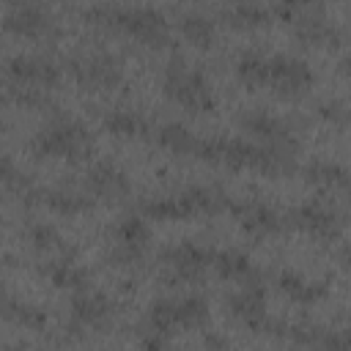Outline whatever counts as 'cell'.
<instances>
[{
  "label": "cell",
  "mask_w": 351,
  "mask_h": 351,
  "mask_svg": "<svg viewBox=\"0 0 351 351\" xmlns=\"http://www.w3.org/2000/svg\"><path fill=\"white\" fill-rule=\"evenodd\" d=\"M71 313L77 318V324L82 326H99L110 318L112 313V304L107 296L96 293V291H82L74 296V304H71Z\"/></svg>",
  "instance_id": "13"
},
{
  "label": "cell",
  "mask_w": 351,
  "mask_h": 351,
  "mask_svg": "<svg viewBox=\"0 0 351 351\" xmlns=\"http://www.w3.org/2000/svg\"><path fill=\"white\" fill-rule=\"evenodd\" d=\"M96 14H104L110 25L151 47H162L167 41V22L154 8H96Z\"/></svg>",
  "instance_id": "4"
},
{
  "label": "cell",
  "mask_w": 351,
  "mask_h": 351,
  "mask_svg": "<svg viewBox=\"0 0 351 351\" xmlns=\"http://www.w3.org/2000/svg\"><path fill=\"white\" fill-rule=\"evenodd\" d=\"M239 77L247 82V85H255V88H263V77H266V58L261 55H247L239 60Z\"/></svg>",
  "instance_id": "26"
},
{
  "label": "cell",
  "mask_w": 351,
  "mask_h": 351,
  "mask_svg": "<svg viewBox=\"0 0 351 351\" xmlns=\"http://www.w3.org/2000/svg\"><path fill=\"white\" fill-rule=\"evenodd\" d=\"M236 217H239L241 228L250 230V233H255V236H269V233H277L282 228V219L269 206L255 203V200L236 206Z\"/></svg>",
  "instance_id": "11"
},
{
  "label": "cell",
  "mask_w": 351,
  "mask_h": 351,
  "mask_svg": "<svg viewBox=\"0 0 351 351\" xmlns=\"http://www.w3.org/2000/svg\"><path fill=\"white\" fill-rule=\"evenodd\" d=\"M343 71H346V74H351V58H346V60H343Z\"/></svg>",
  "instance_id": "30"
},
{
  "label": "cell",
  "mask_w": 351,
  "mask_h": 351,
  "mask_svg": "<svg viewBox=\"0 0 351 351\" xmlns=\"http://www.w3.org/2000/svg\"><path fill=\"white\" fill-rule=\"evenodd\" d=\"M88 189H90V195H96L101 200H121L129 195V181L115 165L99 162L88 173Z\"/></svg>",
  "instance_id": "10"
},
{
  "label": "cell",
  "mask_w": 351,
  "mask_h": 351,
  "mask_svg": "<svg viewBox=\"0 0 351 351\" xmlns=\"http://www.w3.org/2000/svg\"><path fill=\"white\" fill-rule=\"evenodd\" d=\"M165 93L181 104L184 110L189 112H208L214 107V93L208 88V82L203 80V74L192 71L186 63L181 60H173L167 66V74H165Z\"/></svg>",
  "instance_id": "3"
},
{
  "label": "cell",
  "mask_w": 351,
  "mask_h": 351,
  "mask_svg": "<svg viewBox=\"0 0 351 351\" xmlns=\"http://www.w3.org/2000/svg\"><path fill=\"white\" fill-rule=\"evenodd\" d=\"M230 310H233V315H239L241 321H247L252 326L263 324V291L255 282L241 285V291L230 296Z\"/></svg>",
  "instance_id": "14"
},
{
  "label": "cell",
  "mask_w": 351,
  "mask_h": 351,
  "mask_svg": "<svg viewBox=\"0 0 351 351\" xmlns=\"http://www.w3.org/2000/svg\"><path fill=\"white\" fill-rule=\"evenodd\" d=\"M230 16L236 25H261L266 19V8L261 5H236L230 8Z\"/></svg>",
  "instance_id": "27"
},
{
  "label": "cell",
  "mask_w": 351,
  "mask_h": 351,
  "mask_svg": "<svg viewBox=\"0 0 351 351\" xmlns=\"http://www.w3.org/2000/svg\"><path fill=\"white\" fill-rule=\"evenodd\" d=\"M310 82H313V71L307 69L304 60L291 58V55L266 58L263 88H271V90H277L282 96H293V93H302Z\"/></svg>",
  "instance_id": "5"
},
{
  "label": "cell",
  "mask_w": 351,
  "mask_h": 351,
  "mask_svg": "<svg viewBox=\"0 0 351 351\" xmlns=\"http://www.w3.org/2000/svg\"><path fill=\"white\" fill-rule=\"evenodd\" d=\"M74 77L88 88H112L121 82V66L110 55H88L74 60Z\"/></svg>",
  "instance_id": "8"
},
{
  "label": "cell",
  "mask_w": 351,
  "mask_h": 351,
  "mask_svg": "<svg viewBox=\"0 0 351 351\" xmlns=\"http://www.w3.org/2000/svg\"><path fill=\"white\" fill-rule=\"evenodd\" d=\"M5 74L16 88H27V90H47L52 85H58V80H60V71L55 63H49L44 58H33V55L8 58Z\"/></svg>",
  "instance_id": "6"
},
{
  "label": "cell",
  "mask_w": 351,
  "mask_h": 351,
  "mask_svg": "<svg viewBox=\"0 0 351 351\" xmlns=\"http://www.w3.org/2000/svg\"><path fill=\"white\" fill-rule=\"evenodd\" d=\"M44 203L60 214H77V211H85L90 206L88 197L77 195V192H69V189H49V192H41Z\"/></svg>",
  "instance_id": "24"
},
{
  "label": "cell",
  "mask_w": 351,
  "mask_h": 351,
  "mask_svg": "<svg viewBox=\"0 0 351 351\" xmlns=\"http://www.w3.org/2000/svg\"><path fill=\"white\" fill-rule=\"evenodd\" d=\"M307 178L329 186V189H351V170L335 165V162H310L307 165Z\"/></svg>",
  "instance_id": "17"
},
{
  "label": "cell",
  "mask_w": 351,
  "mask_h": 351,
  "mask_svg": "<svg viewBox=\"0 0 351 351\" xmlns=\"http://www.w3.org/2000/svg\"><path fill=\"white\" fill-rule=\"evenodd\" d=\"M211 263H214L217 274L225 277V280H239V282L247 285L250 277H252V266H250L247 255H241V252H236V250H222V252H217V255L211 258Z\"/></svg>",
  "instance_id": "16"
},
{
  "label": "cell",
  "mask_w": 351,
  "mask_h": 351,
  "mask_svg": "<svg viewBox=\"0 0 351 351\" xmlns=\"http://www.w3.org/2000/svg\"><path fill=\"white\" fill-rule=\"evenodd\" d=\"M176 321L178 329H195L208 321V304L203 296H186L176 302Z\"/></svg>",
  "instance_id": "19"
},
{
  "label": "cell",
  "mask_w": 351,
  "mask_h": 351,
  "mask_svg": "<svg viewBox=\"0 0 351 351\" xmlns=\"http://www.w3.org/2000/svg\"><path fill=\"white\" fill-rule=\"evenodd\" d=\"M49 27V16L38 5H11L5 14V30L19 36H41Z\"/></svg>",
  "instance_id": "12"
},
{
  "label": "cell",
  "mask_w": 351,
  "mask_h": 351,
  "mask_svg": "<svg viewBox=\"0 0 351 351\" xmlns=\"http://www.w3.org/2000/svg\"><path fill=\"white\" fill-rule=\"evenodd\" d=\"M159 143L165 148H170L173 154H197V145H200V137H195L186 126L181 123H165L159 129Z\"/></svg>",
  "instance_id": "18"
},
{
  "label": "cell",
  "mask_w": 351,
  "mask_h": 351,
  "mask_svg": "<svg viewBox=\"0 0 351 351\" xmlns=\"http://www.w3.org/2000/svg\"><path fill=\"white\" fill-rule=\"evenodd\" d=\"M225 206H228V200L222 192L206 189V186H192L186 192L145 203V211L154 219H186L192 214H219Z\"/></svg>",
  "instance_id": "1"
},
{
  "label": "cell",
  "mask_w": 351,
  "mask_h": 351,
  "mask_svg": "<svg viewBox=\"0 0 351 351\" xmlns=\"http://www.w3.org/2000/svg\"><path fill=\"white\" fill-rule=\"evenodd\" d=\"M162 263L167 266L173 280L192 282L203 274V269L211 263V258L206 250H200L195 244H178V247H170L162 252Z\"/></svg>",
  "instance_id": "7"
},
{
  "label": "cell",
  "mask_w": 351,
  "mask_h": 351,
  "mask_svg": "<svg viewBox=\"0 0 351 351\" xmlns=\"http://www.w3.org/2000/svg\"><path fill=\"white\" fill-rule=\"evenodd\" d=\"M30 241H33L36 250H52V247H58L60 236H58L55 228H49V225H36V228L30 230Z\"/></svg>",
  "instance_id": "28"
},
{
  "label": "cell",
  "mask_w": 351,
  "mask_h": 351,
  "mask_svg": "<svg viewBox=\"0 0 351 351\" xmlns=\"http://www.w3.org/2000/svg\"><path fill=\"white\" fill-rule=\"evenodd\" d=\"M90 148V134L88 129L74 121V118H58L47 123L36 137H33V151L38 156H66V159H80Z\"/></svg>",
  "instance_id": "2"
},
{
  "label": "cell",
  "mask_w": 351,
  "mask_h": 351,
  "mask_svg": "<svg viewBox=\"0 0 351 351\" xmlns=\"http://www.w3.org/2000/svg\"><path fill=\"white\" fill-rule=\"evenodd\" d=\"M293 222L313 236H335L337 230L335 214L324 206H302L299 211H293Z\"/></svg>",
  "instance_id": "15"
},
{
  "label": "cell",
  "mask_w": 351,
  "mask_h": 351,
  "mask_svg": "<svg viewBox=\"0 0 351 351\" xmlns=\"http://www.w3.org/2000/svg\"><path fill=\"white\" fill-rule=\"evenodd\" d=\"M181 33L195 44V47H208L214 41V22L197 11H189L181 16Z\"/></svg>",
  "instance_id": "21"
},
{
  "label": "cell",
  "mask_w": 351,
  "mask_h": 351,
  "mask_svg": "<svg viewBox=\"0 0 351 351\" xmlns=\"http://www.w3.org/2000/svg\"><path fill=\"white\" fill-rule=\"evenodd\" d=\"M343 261H346V266H348V269H351V250H348V252H346V255H343Z\"/></svg>",
  "instance_id": "31"
},
{
  "label": "cell",
  "mask_w": 351,
  "mask_h": 351,
  "mask_svg": "<svg viewBox=\"0 0 351 351\" xmlns=\"http://www.w3.org/2000/svg\"><path fill=\"white\" fill-rule=\"evenodd\" d=\"M104 126H107V132L115 134V137H137L145 123H143V118H140L137 112L115 110V112H110V115L104 118Z\"/></svg>",
  "instance_id": "23"
},
{
  "label": "cell",
  "mask_w": 351,
  "mask_h": 351,
  "mask_svg": "<svg viewBox=\"0 0 351 351\" xmlns=\"http://www.w3.org/2000/svg\"><path fill=\"white\" fill-rule=\"evenodd\" d=\"M280 288L282 293H288L293 302H315L318 296H324V285L321 282H310L296 271H285L280 277Z\"/></svg>",
  "instance_id": "20"
},
{
  "label": "cell",
  "mask_w": 351,
  "mask_h": 351,
  "mask_svg": "<svg viewBox=\"0 0 351 351\" xmlns=\"http://www.w3.org/2000/svg\"><path fill=\"white\" fill-rule=\"evenodd\" d=\"M321 351H351V332H335L321 340Z\"/></svg>",
  "instance_id": "29"
},
{
  "label": "cell",
  "mask_w": 351,
  "mask_h": 351,
  "mask_svg": "<svg viewBox=\"0 0 351 351\" xmlns=\"http://www.w3.org/2000/svg\"><path fill=\"white\" fill-rule=\"evenodd\" d=\"M49 277H52V282L60 285V288H85V285H88V271H85L80 263H74L71 258L55 261V263L49 266Z\"/></svg>",
  "instance_id": "22"
},
{
  "label": "cell",
  "mask_w": 351,
  "mask_h": 351,
  "mask_svg": "<svg viewBox=\"0 0 351 351\" xmlns=\"http://www.w3.org/2000/svg\"><path fill=\"white\" fill-rule=\"evenodd\" d=\"M148 241V225L140 217H126L118 228H115V250L112 258L121 263H134Z\"/></svg>",
  "instance_id": "9"
},
{
  "label": "cell",
  "mask_w": 351,
  "mask_h": 351,
  "mask_svg": "<svg viewBox=\"0 0 351 351\" xmlns=\"http://www.w3.org/2000/svg\"><path fill=\"white\" fill-rule=\"evenodd\" d=\"M5 318L16 321L22 326H30V329H36V326L44 324V313L38 307L25 304V302H16V299H5Z\"/></svg>",
  "instance_id": "25"
}]
</instances>
